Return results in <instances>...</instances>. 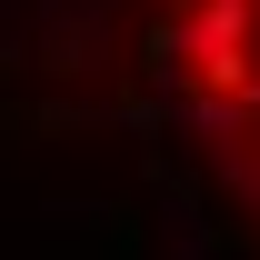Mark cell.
<instances>
[{
	"label": "cell",
	"mask_w": 260,
	"mask_h": 260,
	"mask_svg": "<svg viewBox=\"0 0 260 260\" xmlns=\"http://www.w3.org/2000/svg\"><path fill=\"white\" fill-rule=\"evenodd\" d=\"M100 60H110V40L80 20V30H50V60H40V70H60V80H70V70H100Z\"/></svg>",
	"instance_id": "2"
},
{
	"label": "cell",
	"mask_w": 260,
	"mask_h": 260,
	"mask_svg": "<svg viewBox=\"0 0 260 260\" xmlns=\"http://www.w3.org/2000/svg\"><path fill=\"white\" fill-rule=\"evenodd\" d=\"M240 120H250V110H240L230 90H190V130H200V140H230Z\"/></svg>",
	"instance_id": "3"
},
{
	"label": "cell",
	"mask_w": 260,
	"mask_h": 260,
	"mask_svg": "<svg viewBox=\"0 0 260 260\" xmlns=\"http://www.w3.org/2000/svg\"><path fill=\"white\" fill-rule=\"evenodd\" d=\"M220 180H230L240 200H260V160H240V150H220Z\"/></svg>",
	"instance_id": "4"
},
{
	"label": "cell",
	"mask_w": 260,
	"mask_h": 260,
	"mask_svg": "<svg viewBox=\"0 0 260 260\" xmlns=\"http://www.w3.org/2000/svg\"><path fill=\"white\" fill-rule=\"evenodd\" d=\"M180 50H260V0H200L180 20Z\"/></svg>",
	"instance_id": "1"
}]
</instances>
